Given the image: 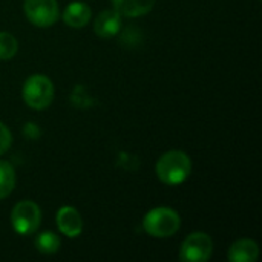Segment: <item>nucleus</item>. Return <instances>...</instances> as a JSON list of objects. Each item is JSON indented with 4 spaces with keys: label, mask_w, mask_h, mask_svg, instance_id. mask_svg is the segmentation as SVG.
Listing matches in <instances>:
<instances>
[{
    "label": "nucleus",
    "mask_w": 262,
    "mask_h": 262,
    "mask_svg": "<svg viewBox=\"0 0 262 262\" xmlns=\"http://www.w3.org/2000/svg\"><path fill=\"white\" fill-rule=\"evenodd\" d=\"M190 158L181 150H170L164 154L157 163V175L160 181L169 186H177L186 181L190 175Z\"/></svg>",
    "instance_id": "obj_1"
},
{
    "label": "nucleus",
    "mask_w": 262,
    "mask_h": 262,
    "mask_svg": "<svg viewBox=\"0 0 262 262\" xmlns=\"http://www.w3.org/2000/svg\"><path fill=\"white\" fill-rule=\"evenodd\" d=\"M181 220L178 213L169 207L152 209L143 221L144 230L154 238H169L180 229Z\"/></svg>",
    "instance_id": "obj_2"
},
{
    "label": "nucleus",
    "mask_w": 262,
    "mask_h": 262,
    "mask_svg": "<svg viewBox=\"0 0 262 262\" xmlns=\"http://www.w3.org/2000/svg\"><path fill=\"white\" fill-rule=\"evenodd\" d=\"M54 98V84L46 75H31L23 86V100L25 103L35 109H46Z\"/></svg>",
    "instance_id": "obj_3"
},
{
    "label": "nucleus",
    "mask_w": 262,
    "mask_h": 262,
    "mask_svg": "<svg viewBox=\"0 0 262 262\" xmlns=\"http://www.w3.org/2000/svg\"><path fill=\"white\" fill-rule=\"evenodd\" d=\"M41 221V212L34 201L25 200L14 206L11 213V223L18 235H32L37 232Z\"/></svg>",
    "instance_id": "obj_4"
},
{
    "label": "nucleus",
    "mask_w": 262,
    "mask_h": 262,
    "mask_svg": "<svg viewBox=\"0 0 262 262\" xmlns=\"http://www.w3.org/2000/svg\"><path fill=\"white\" fill-rule=\"evenodd\" d=\"M213 243L206 233L195 232L189 235L180 250V259L184 262H206L212 256Z\"/></svg>",
    "instance_id": "obj_5"
},
{
    "label": "nucleus",
    "mask_w": 262,
    "mask_h": 262,
    "mask_svg": "<svg viewBox=\"0 0 262 262\" xmlns=\"http://www.w3.org/2000/svg\"><path fill=\"white\" fill-rule=\"evenodd\" d=\"M23 6L28 20L35 26L48 28L58 18L57 0H25Z\"/></svg>",
    "instance_id": "obj_6"
},
{
    "label": "nucleus",
    "mask_w": 262,
    "mask_h": 262,
    "mask_svg": "<svg viewBox=\"0 0 262 262\" xmlns=\"http://www.w3.org/2000/svg\"><path fill=\"white\" fill-rule=\"evenodd\" d=\"M57 226L63 235L68 238H77L83 230V220L77 209L74 207H61L57 213Z\"/></svg>",
    "instance_id": "obj_7"
},
{
    "label": "nucleus",
    "mask_w": 262,
    "mask_h": 262,
    "mask_svg": "<svg viewBox=\"0 0 262 262\" xmlns=\"http://www.w3.org/2000/svg\"><path fill=\"white\" fill-rule=\"evenodd\" d=\"M121 29V15L115 9H107L98 14L94 21V31L101 38H111Z\"/></svg>",
    "instance_id": "obj_8"
},
{
    "label": "nucleus",
    "mask_w": 262,
    "mask_h": 262,
    "mask_svg": "<svg viewBox=\"0 0 262 262\" xmlns=\"http://www.w3.org/2000/svg\"><path fill=\"white\" fill-rule=\"evenodd\" d=\"M259 256V247L253 239H238L229 249V261L255 262Z\"/></svg>",
    "instance_id": "obj_9"
},
{
    "label": "nucleus",
    "mask_w": 262,
    "mask_h": 262,
    "mask_svg": "<svg viewBox=\"0 0 262 262\" xmlns=\"http://www.w3.org/2000/svg\"><path fill=\"white\" fill-rule=\"evenodd\" d=\"M91 8L84 2H72L63 12V20L71 28H83L91 20Z\"/></svg>",
    "instance_id": "obj_10"
},
{
    "label": "nucleus",
    "mask_w": 262,
    "mask_h": 262,
    "mask_svg": "<svg viewBox=\"0 0 262 262\" xmlns=\"http://www.w3.org/2000/svg\"><path fill=\"white\" fill-rule=\"evenodd\" d=\"M114 9L120 12V15L124 17H140L147 14L154 5L155 0H112Z\"/></svg>",
    "instance_id": "obj_11"
},
{
    "label": "nucleus",
    "mask_w": 262,
    "mask_h": 262,
    "mask_svg": "<svg viewBox=\"0 0 262 262\" xmlns=\"http://www.w3.org/2000/svg\"><path fill=\"white\" fill-rule=\"evenodd\" d=\"M14 187H15L14 167L6 161H0V200L9 196Z\"/></svg>",
    "instance_id": "obj_12"
},
{
    "label": "nucleus",
    "mask_w": 262,
    "mask_h": 262,
    "mask_svg": "<svg viewBox=\"0 0 262 262\" xmlns=\"http://www.w3.org/2000/svg\"><path fill=\"white\" fill-rule=\"evenodd\" d=\"M35 247L40 253L54 255L60 249V238L52 232H43L35 239Z\"/></svg>",
    "instance_id": "obj_13"
},
{
    "label": "nucleus",
    "mask_w": 262,
    "mask_h": 262,
    "mask_svg": "<svg viewBox=\"0 0 262 262\" xmlns=\"http://www.w3.org/2000/svg\"><path fill=\"white\" fill-rule=\"evenodd\" d=\"M18 45L14 35L8 32H0V60H9L17 54Z\"/></svg>",
    "instance_id": "obj_14"
},
{
    "label": "nucleus",
    "mask_w": 262,
    "mask_h": 262,
    "mask_svg": "<svg viewBox=\"0 0 262 262\" xmlns=\"http://www.w3.org/2000/svg\"><path fill=\"white\" fill-rule=\"evenodd\" d=\"M11 141H12V135H11L9 129L3 123H0V155L9 149Z\"/></svg>",
    "instance_id": "obj_15"
}]
</instances>
